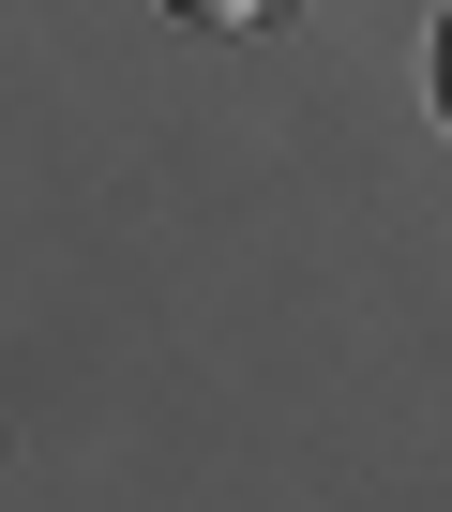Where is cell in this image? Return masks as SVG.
I'll return each mask as SVG.
<instances>
[{"instance_id": "6da1fadb", "label": "cell", "mask_w": 452, "mask_h": 512, "mask_svg": "<svg viewBox=\"0 0 452 512\" xmlns=\"http://www.w3.org/2000/svg\"><path fill=\"white\" fill-rule=\"evenodd\" d=\"M166 16H196V31H257L272 0H166Z\"/></svg>"}, {"instance_id": "7a4b0ae2", "label": "cell", "mask_w": 452, "mask_h": 512, "mask_svg": "<svg viewBox=\"0 0 452 512\" xmlns=\"http://www.w3.org/2000/svg\"><path fill=\"white\" fill-rule=\"evenodd\" d=\"M437 121H452V16H437Z\"/></svg>"}]
</instances>
